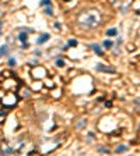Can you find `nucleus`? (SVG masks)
<instances>
[{"label": "nucleus", "mask_w": 140, "mask_h": 156, "mask_svg": "<svg viewBox=\"0 0 140 156\" xmlns=\"http://www.w3.org/2000/svg\"><path fill=\"white\" fill-rule=\"evenodd\" d=\"M80 24L84 26H88V28H91V26H95L98 24V15L97 14H86V15H81L80 17Z\"/></svg>", "instance_id": "f257e3e1"}, {"label": "nucleus", "mask_w": 140, "mask_h": 156, "mask_svg": "<svg viewBox=\"0 0 140 156\" xmlns=\"http://www.w3.org/2000/svg\"><path fill=\"white\" fill-rule=\"evenodd\" d=\"M95 68L98 70V71H101V73H115V68L108 67V65H104V64H101V63H98V64L95 65Z\"/></svg>", "instance_id": "f03ea898"}, {"label": "nucleus", "mask_w": 140, "mask_h": 156, "mask_svg": "<svg viewBox=\"0 0 140 156\" xmlns=\"http://www.w3.org/2000/svg\"><path fill=\"white\" fill-rule=\"evenodd\" d=\"M49 38H51V35L46 34V32H44V34L39 35V38H38V40H36V45H44L45 42H48Z\"/></svg>", "instance_id": "7ed1b4c3"}, {"label": "nucleus", "mask_w": 140, "mask_h": 156, "mask_svg": "<svg viewBox=\"0 0 140 156\" xmlns=\"http://www.w3.org/2000/svg\"><path fill=\"white\" fill-rule=\"evenodd\" d=\"M91 49L95 52L97 56H102V49L100 48V45H97V43H92L91 45Z\"/></svg>", "instance_id": "20e7f679"}, {"label": "nucleus", "mask_w": 140, "mask_h": 156, "mask_svg": "<svg viewBox=\"0 0 140 156\" xmlns=\"http://www.w3.org/2000/svg\"><path fill=\"white\" fill-rule=\"evenodd\" d=\"M127 151V145H125V143H121V145H118L116 146V149H115V152L116 153H123V152Z\"/></svg>", "instance_id": "39448f33"}, {"label": "nucleus", "mask_w": 140, "mask_h": 156, "mask_svg": "<svg viewBox=\"0 0 140 156\" xmlns=\"http://www.w3.org/2000/svg\"><path fill=\"white\" fill-rule=\"evenodd\" d=\"M102 46H104V49L108 50V49H111L112 46H114V42H112L111 39H105L104 42H102Z\"/></svg>", "instance_id": "423d86ee"}, {"label": "nucleus", "mask_w": 140, "mask_h": 156, "mask_svg": "<svg viewBox=\"0 0 140 156\" xmlns=\"http://www.w3.org/2000/svg\"><path fill=\"white\" fill-rule=\"evenodd\" d=\"M106 36H118V29L116 28H109V29H106Z\"/></svg>", "instance_id": "0eeeda50"}, {"label": "nucleus", "mask_w": 140, "mask_h": 156, "mask_svg": "<svg viewBox=\"0 0 140 156\" xmlns=\"http://www.w3.org/2000/svg\"><path fill=\"white\" fill-rule=\"evenodd\" d=\"M27 39H28V32H20V34H18V40L27 42Z\"/></svg>", "instance_id": "6e6552de"}, {"label": "nucleus", "mask_w": 140, "mask_h": 156, "mask_svg": "<svg viewBox=\"0 0 140 156\" xmlns=\"http://www.w3.org/2000/svg\"><path fill=\"white\" fill-rule=\"evenodd\" d=\"M67 45H69L70 48H76V46L79 45V40H77V39H69Z\"/></svg>", "instance_id": "1a4fd4ad"}, {"label": "nucleus", "mask_w": 140, "mask_h": 156, "mask_svg": "<svg viewBox=\"0 0 140 156\" xmlns=\"http://www.w3.org/2000/svg\"><path fill=\"white\" fill-rule=\"evenodd\" d=\"M7 52H9V46H7V45H3V46L0 48V57H1V56H4V54H6Z\"/></svg>", "instance_id": "9d476101"}, {"label": "nucleus", "mask_w": 140, "mask_h": 156, "mask_svg": "<svg viewBox=\"0 0 140 156\" xmlns=\"http://www.w3.org/2000/svg\"><path fill=\"white\" fill-rule=\"evenodd\" d=\"M45 13L48 14V15H52V14H53V10H52V4H49V6H46V7H45Z\"/></svg>", "instance_id": "9b49d317"}, {"label": "nucleus", "mask_w": 140, "mask_h": 156, "mask_svg": "<svg viewBox=\"0 0 140 156\" xmlns=\"http://www.w3.org/2000/svg\"><path fill=\"white\" fill-rule=\"evenodd\" d=\"M56 65H57V67H65L66 61L63 60V59H57V60H56Z\"/></svg>", "instance_id": "f8f14e48"}, {"label": "nucleus", "mask_w": 140, "mask_h": 156, "mask_svg": "<svg viewBox=\"0 0 140 156\" xmlns=\"http://www.w3.org/2000/svg\"><path fill=\"white\" fill-rule=\"evenodd\" d=\"M97 151L98 152H101V153H109V149H108V148H102V146H100L98 148V149H97Z\"/></svg>", "instance_id": "ddd939ff"}, {"label": "nucleus", "mask_w": 140, "mask_h": 156, "mask_svg": "<svg viewBox=\"0 0 140 156\" xmlns=\"http://www.w3.org/2000/svg\"><path fill=\"white\" fill-rule=\"evenodd\" d=\"M81 123H77V128H81V127H86V124H87V121L86 120H80Z\"/></svg>", "instance_id": "4468645a"}, {"label": "nucleus", "mask_w": 140, "mask_h": 156, "mask_svg": "<svg viewBox=\"0 0 140 156\" xmlns=\"http://www.w3.org/2000/svg\"><path fill=\"white\" fill-rule=\"evenodd\" d=\"M41 6H49L51 4V0H41Z\"/></svg>", "instance_id": "2eb2a0df"}, {"label": "nucleus", "mask_w": 140, "mask_h": 156, "mask_svg": "<svg viewBox=\"0 0 140 156\" xmlns=\"http://www.w3.org/2000/svg\"><path fill=\"white\" fill-rule=\"evenodd\" d=\"M14 64H16V60H14V59H10V60H9V65H11V67H13Z\"/></svg>", "instance_id": "dca6fc26"}, {"label": "nucleus", "mask_w": 140, "mask_h": 156, "mask_svg": "<svg viewBox=\"0 0 140 156\" xmlns=\"http://www.w3.org/2000/svg\"><path fill=\"white\" fill-rule=\"evenodd\" d=\"M135 104L140 107V98H136V99H135Z\"/></svg>", "instance_id": "f3484780"}, {"label": "nucleus", "mask_w": 140, "mask_h": 156, "mask_svg": "<svg viewBox=\"0 0 140 156\" xmlns=\"http://www.w3.org/2000/svg\"><path fill=\"white\" fill-rule=\"evenodd\" d=\"M22 48L27 49V48H28V43H27V42H22Z\"/></svg>", "instance_id": "a211bd4d"}, {"label": "nucleus", "mask_w": 140, "mask_h": 156, "mask_svg": "<svg viewBox=\"0 0 140 156\" xmlns=\"http://www.w3.org/2000/svg\"><path fill=\"white\" fill-rule=\"evenodd\" d=\"M0 35H1V29H0Z\"/></svg>", "instance_id": "6ab92c4d"}, {"label": "nucleus", "mask_w": 140, "mask_h": 156, "mask_svg": "<svg viewBox=\"0 0 140 156\" xmlns=\"http://www.w3.org/2000/svg\"><path fill=\"white\" fill-rule=\"evenodd\" d=\"M65 1H70V0H65Z\"/></svg>", "instance_id": "aec40b11"}]
</instances>
